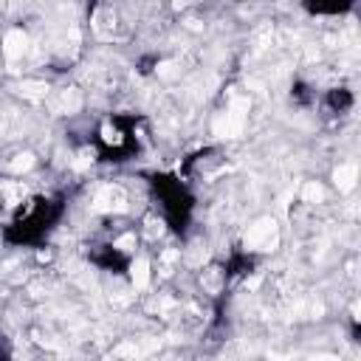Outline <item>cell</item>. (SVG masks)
Listing matches in <instances>:
<instances>
[{"label":"cell","instance_id":"7a4b0ae2","mask_svg":"<svg viewBox=\"0 0 361 361\" xmlns=\"http://www.w3.org/2000/svg\"><path fill=\"white\" fill-rule=\"evenodd\" d=\"M144 147V130L138 116L110 113L93 130V149L102 161H130Z\"/></svg>","mask_w":361,"mask_h":361},{"label":"cell","instance_id":"3957f363","mask_svg":"<svg viewBox=\"0 0 361 361\" xmlns=\"http://www.w3.org/2000/svg\"><path fill=\"white\" fill-rule=\"evenodd\" d=\"M149 189H152V197L158 200L161 220L172 231L180 234L189 226V217H192V209H195V200H192L186 183L178 175H152Z\"/></svg>","mask_w":361,"mask_h":361},{"label":"cell","instance_id":"6da1fadb","mask_svg":"<svg viewBox=\"0 0 361 361\" xmlns=\"http://www.w3.org/2000/svg\"><path fill=\"white\" fill-rule=\"evenodd\" d=\"M65 197L62 195H31L25 197L6 226V240L11 245H39L62 220Z\"/></svg>","mask_w":361,"mask_h":361}]
</instances>
